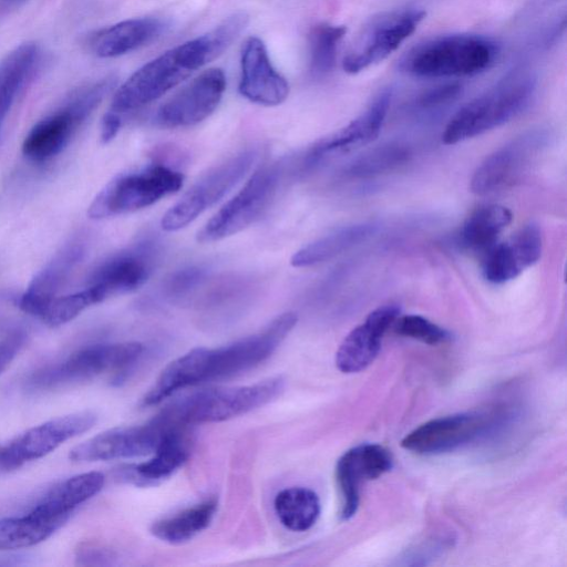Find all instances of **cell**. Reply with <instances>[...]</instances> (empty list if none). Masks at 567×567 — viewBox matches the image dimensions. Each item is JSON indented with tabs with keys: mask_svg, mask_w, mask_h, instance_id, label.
Returning <instances> with one entry per match:
<instances>
[{
	"mask_svg": "<svg viewBox=\"0 0 567 567\" xmlns=\"http://www.w3.org/2000/svg\"><path fill=\"white\" fill-rule=\"evenodd\" d=\"M248 19L245 12H236L208 32L146 62L116 90L107 113L123 121L126 114L163 96L230 47Z\"/></svg>",
	"mask_w": 567,
	"mask_h": 567,
	"instance_id": "obj_1",
	"label": "cell"
},
{
	"mask_svg": "<svg viewBox=\"0 0 567 567\" xmlns=\"http://www.w3.org/2000/svg\"><path fill=\"white\" fill-rule=\"evenodd\" d=\"M297 323L293 312L274 319L260 332L219 348H195L172 361L142 399L145 406L186 386L227 379L268 359Z\"/></svg>",
	"mask_w": 567,
	"mask_h": 567,
	"instance_id": "obj_2",
	"label": "cell"
},
{
	"mask_svg": "<svg viewBox=\"0 0 567 567\" xmlns=\"http://www.w3.org/2000/svg\"><path fill=\"white\" fill-rule=\"evenodd\" d=\"M284 386L285 380L275 377L249 385L204 389L169 403L156 417L177 427L220 422L269 403Z\"/></svg>",
	"mask_w": 567,
	"mask_h": 567,
	"instance_id": "obj_3",
	"label": "cell"
},
{
	"mask_svg": "<svg viewBox=\"0 0 567 567\" xmlns=\"http://www.w3.org/2000/svg\"><path fill=\"white\" fill-rule=\"evenodd\" d=\"M535 87V78L526 72L507 75L453 115L443 143L457 144L507 123L529 104Z\"/></svg>",
	"mask_w": 567,
	"mask_h": 567,
	"instance_id": "obj_4",
	"label": "cell"
},
{
	"mask_svg": "<svg viewBox=\"0 0 567 567\" xmlns=\"http://www.w3.org/2000/svg\"><path fill=\"white\" fill-rule=\"evenodd\" d=\"M497 54V44L486 37L451 34L420 43L401 66L421 78L468 76L488 69Z\"/></svg>",
	"mask_w": 567,
	"mask_h": 567,
	"instance_id": "obj_5",
	"label": "cell"
},
{
	"mask_svg": "<svg viewBox=\"0 0 567 567\" xmlns=\"http://www.w3.org/2000/svg\"><path fill=\"white\" fill-rule=\"evenodd\" d=\"M144 352L140 342L99 343L82 348L63 361L37 371L30 386L51 390L64 385L111 375L113 384L124 382L135 369Z\"/></svg>",
	"mask_w": 567,
	"mask_h": 567,
	"instance_id": "obj_6",
	"label": "cell"
},
{
	"mask_svg": "<svg viewBox=\"0 0 567 567\" xmlns=\"http://www.w3.org/2000/svg\"><path fill=\"white\" fill-rule=\"evenodd\" d=\"M115 84L116 78L106 75L72 92L62 106L30 130L22 143L23 155L33 162L58 155Z\"/></svg>",
	"mask_w": 567,
	"mask_h": 567,
	"instance_id": "obj_7",
	"label": "cell"
},
{
	"mask_svg": "<svg viewBox=\"0 0 567 567\" xmlns=\"http://www.w3.org/2000/svg\"><path fill=\"white\" fill-rule=\"evenodd\" d=\"M182 173L164 165H151L112 179L89 207L93 219L114 217L148 207L179 190Z\"/></svg>",
	"mask_w": 567,
	"mask_h": 567,
	"instance_id": "obj_8",
	"label": "cell"
},
{
	"mask_svg": "<svg viewBox=\"0 0 567 567\" xmlns=\"http://www.w3.org/2000/svg\"><path fill=\"white\" fill-rule=\"evenodd\" d=\"M282 173L280 162L257 171L198 231L197 240L199 243L217 241L254 224L274 200L281 184Z\"/></svg>",
	"mask_w": 567,
	"mask_h": 567,
	"instance_id": "obj_9",
	"label": "cell"
},
{
	"mask_svg": "<svg viewBox=\"0 0 567 567\" xmlns=\"http://www.w3.org/2000/svg\"><path fill=\"white\" fill-rule=\"evenodd\" d=\"M258 156V150L249 148L212 168L164 214L162 228L176 231L186 227L235 187Z\"/></svg>",
	"mask_w": 567,
	"mask_h": 567,
	"instance_id": "obj_10",
	"label": "cell"
},
{
	"mask_svg": "<svg viewBox=\"0 0 567 567\" xmlns=\"http://www.w3.org/2000/svg\"><path fill=\"white\" fill-rule=\"evenodd\" d=\"M425 11L402 9L379 13L360 30L342 66L348 73H358L386 59L406 40L424 19Z\"/></svg>",
	"mask_w": 567,
	"mask_h": 567,
	"instance_id": "obj_11",
	"label": "cell"
},
{
	"mask_svg": "<svg viewBox=\"0 0 567 567\" xmlns=\"http://www.w3.org/2000/svg\"><path fill=\"white\" fill-rule=\"evenodd\" d=\"M95 422L96 415L93 412L81 411L28 429L0 451V465L6 470H14L41 458L64 442L89 431Z\"/></svg>",
	"mask_w": 567,
	"mask_h": 567,
	"instance_id": "obj_12",
	"label": "cell"
},
{
	"mask_svg": "<svg viewBox=\"0 0 567 567\" xmlns=\"http://www.w3.org/2000/svg\"><path fill=\"white\" fill-rule=\"evenodd\" d=\"M171 429L156 417L143 425L114 427L76 445L69 457L74 462H95L148 455Z\"/></svg>",
	"mask_w": 567,
	"mask_h": 567,
	"instance_id": "obj_13",
	"label": "cell"
},
{
	"mask_svg": "<svg viewBox=\"0 0 567 567\" xmlns=\"http://www.w3.org/2000/svg\"><path fill=\"white\" fill-rule=\"evenodd\" d=\"M226 90L221 69L205 70L163 103L154 121L168 128L187 127L207 118L218 106Z\"/></svg>",
	"mask_w": 567,
	"mask_h": 567,
	"instance_id": "obj_14",
	"label": "cell"
},
{
	"mask_svg": "<svg viewBox=\"0 0 567 567\" xmlns=\"http://www.w3.org/2000/svg\"><path fill=\"white\" fill-rule=\"evenodd\" d=\"M546 144L539 131L525 133L488 155L471 178V190L488 195L516 182Z\"/></svg>",
	"mask_w": 567,
	"mask_h": 567,
	"instance_id": "obj_15",
	"label": "cell"
},
{
	"mask_svg": "<svg viewBox=\"0 0 567 567\" xmlns=\"http://www.w3.org/2000/svg\"><path fill=\"white\" fill-rule=\"evenodd\" d=\"M392 466L390 451L380 444H360L341 455L336 465V482L342 520L350 519L357 513L362 482L380 477Z\"/></svg>",
	"mask_w": 567,
	"mask_h": 567,
	"instance_id": "obj_16",
	"label": "cell"
},
{
	"mask_svg": "<svg viewBox=\"0 0 567 567\" xmlns=\"http://www.w3.org/2000/svg\"><path fill=\"white\" fill-rule=\"evenodd\" d=\"M486 419L476 412H462L432 419L415 427L401 441V446L416 454L454 451L480 436Z\"/></svg>",
	"mask_w": 567,
	"mask_h": 567,
	"instance_id": "obj_17",
	"label": "cell"
},
{
	"mask_svg": "<svg viewBox=\"0 0 567 567\" xmlns=\"http://www.w3.org/2000/svg\"><path fill=\"white\" fill-rule=\"evenodd\" d=\"M239 93L248 101L276 106L289 95V83L272 65L264 41L249 37L240 53Z\"/></svg>",
	"mask_w": 567,
	"mask_h": 567,
	"instance_id": "obj_18",
	"label": "cell"
},
{
	"mask_svg": "<svg viewBox=\"0 0 567 567\" xmlns=\"http://www.w3.org/2000/svg\"><path fill=\"white\" fill-rule=\"evenodd\" d=\"M399 316L400 308L396 305H384L371 311L339 346L336 353L337 368L343 373H355L368 368L380 352L384 333Z\"/></svg>",
	"mask_w": 567,
	"mask_h": 567,
	"instance_id": "obj_19",
	"label": "cell"
},
{
	"mask_svg": "<svg viewBox=\"0 0 567 567\" xmlns=\"http://www.w3.org/2000/svg\"><path fill=\"white\" fill-rule=\"evenodd\" d=\"M542 248L540 229L537 225L529 224L519 229L509 240L496 243L484 252L483 277L495 285L513 280L538 261Z\"/></svg>",
	"mask_w": 567,
	"mask_h": 567,
	"instance_id": "obj_20",
	"label": "cell"
},
{
	"mask_svg": "<svg viewBox=\"0 0 567 567\" xmlns=\"http://www.w3.org/2000/svg\"><path fill=\"white\" fill-rule=\"evenodd\" d=\"M152 250L140 245L122 251L100 265L89 279V285L99 302L136 290L151 275Z\"/></svg>",
	"mask_w": 567,
	"mask_h": 567,
	"instance_id": "obj_21",
	"label": "cell"
},
{
	"mask_svg": "<svg viewBox=\"0 0 567 567\" xmlns=\"http://www.w3.org/2000/svg\"><path fill=\"white\" fill-rule=\"evenodd\" d=\"M391 90L380 91L369 106L344 127L320 140L308 153L306 162L312 165L323 156L350 151L375 140L382 128L391 103Z\"/></svg>",
	"mask_w": 567,
	"mask_h": 567,
	"instance_id": "obj_22",
	"label": "cell"
},
{
	"mask_svg": "<svg viewBox=\"0 0 567 567\" xmlns=\"http://www.w3.org/2000/svg\"><path fill=\"white\" fill-rule=\"evenodd\" d=\"M167 29L168 23L161 18L127 19L95 32L90 48L100 58H116L152 43Z\"/></svg>",
	"mask_w": 567,
	"mask_h": 567,
	"instance_id": "obj_23",
	"label": "cell"
},
{
	"mask_svg": "<svg viewBox=\"0 0 567 567\" xmlns=\"http://www.w3.org/2000/svg\"><path fill=\"white\" fill-rule=\"evenodd\" d=\"M82 254L83 249L79 243H72L61 249L32 279L20 298V309L41 318Z\"/></svg>",
	"mask_w": 567,
	"mask_h": 567,
	"instance_id": "obj_24",
	"label": "cell"
},
{
	"mask_svg": "<svg viewBox=\"0 0 567 567\" xmlns=\"http://www.w3.org/2000/svg\"><path fill=\"white\" fill-rule=\"evenodd\" d=\"M105 478L100 472H86L59 482L29 511L34 515L65 523L74 508L97 494Z\"/></svg>",
	"mask_w": 567,
	"mask_h": 567,
	"instance_id": "obj_25",
	"label": "cell"
},
{
	"mask_svg": "<svg viewBox=\"0 0 567 567\" xmlns=\"http://www.w3.org/2000/svg\"><path fill=\"white\" fill-rule=\"evenodd\" d=\"M190 437L187 427H172L146 462L123 467L118 476L134 483H154L171 476L188 458Z\"/></svg>",
	"mask_w": 567,
	"mask_h": 567,
	"instance_id": "obj_26",
	"label": "cell"
},
{
	"mask_svg": "<svg viewBox=\"0 0 567 567\" xmlns=\"http://www.w3.org/2000/svg\"><path fill=\"white\" fill-rule=\"evenodd\" d=\"M40 54L37 43L25 42L0 61V131L20 90L34 74Z\"/></svg>",
	"mask_w": 567,
	"mask_h": 567,
	"instance_id": "obj_27",
	"label": "cell"
},
{
	"mask_svg": "<svg viewBox=\"0 0 567 567\" xmlns=\"http://www.w3.org/2000/svg\"><path fill=\"white\" fill-rule=\"evenodd\" d=\"M375 230L377 225L373 223H359L338 228L297 250L290 264L301 268L327 261L364 243Z\"/></svg>",
	"mask_w": 567,
	"mask_h": 567,
	"instance_id": "obj_28",
	"label": "cell"
},
{
	"mask_svg": "<svg viewBox=\"0 0 567 567\" xmlns=\"http://www.w3.org/2000/svg\"><path fill=\"white\" fill-rule=\"evenodd\" d=\"M512 218L511 210L505 206H482L465 220L460 233V243L466 249L486 252L497 243Z\"/></svg>",
	"mask_w": 567,
	"mask_h": 567,
	"instance_id": "obj_29",
	"label": "cell"
},
{
	"mask_svg": "<svg viewBox=\"0 0 567 567\" xmlns=\"http://www.w3.org/2000/svg\"><path fill=\"white\" fill-rule=\"evenodd\" d=\"M217 509L215 498L206 499L173 516L155 522L151 533L158 539L169 544H181L195 537L206 529Z\"/></svg>",
	"mask_w": 567,
	"mask_h": 567,
	"instance_id": "obj_30",
	"label": "cell"
},
{
	"mask_svg": "<svg viewBox=\"0 0 567 567\" xmlns=\"http://www.w3.org/2000/svg\"><path fill=\"white\" fill-rule=\"evenodd\" d=\"M274 508L287 529L306 532L316 524L320 515V499L310 488L288 487L277 493Z\"/></svg>",
	"mask_w": 567,
	"mask_h": 567,
	"instance_id": "obj_31",
	"label": "cell"
},
{
	"mask_svg": "<svg viewBox=\"0 0 567 567\" xmlns=\"http://www.w3.org/2000/svg\"><path fill=\"white\" fill-rule=\"evenodd\" d=\"M64 523L39 517L31 512L0 519V549L34 546L54 534Z\"/></svg>",
	"mask_w": 567,
	"mask_h": 567,
	"instance_id": "obj_32",
	"label": "cell"
},
{
	"mask_svg": "<svg viewBox=\"0 0 567 567\" xmlns=\"http://www.w3.org/2000/svg\"><path fill=\"white\" fill-rule=\"evenodd\" d=\"M347 32L344 25L319 23L309 33L310 72L315 76L328 74L336 63L339 42Z\"/></svg>",
	"mask_w": 567,
	"mask_h": 567,
	"instance_id": "obj_33",
	"label": "cell"
},
{
	"mask_svg": "<svg viewBox=\"0 0 567 567\" xmlns=\"http://www.w3.org/2000/svg\"><path fill=\"white\" fill-rule=\"evenodd\" d=\"M410 157V151L399 143H389L362 154L353 161L347 175L354 178L373 177L396 168Z\"/></svg>",
	"mask_w": 567,
	"mask_h": 567,
	"instance_id": "obj_34",
	"label": "cell"
},
{
	"mask_svg": "<svg viewBox=\"0 0 567 567\" xmlns=\"http://www.w3.org/2000/svg\"><path fill=\"white\" fill-rule=\"evenodd\" d=\"M100 303L94 291L86 287L81 291L55 297L41 319L50 327H59L78 317L87 307Z\"/></svg>",
	"mask_w": 567,
	"mask_h": 567,
	"instance_id": "obj_35",
	"label": "cell"
},
{
	"mask_svg": "<svg viewBox=\"0 0 567 567\" xmlns=\"http://www.w3.org/2000/svg\"><path fill=\"white\" fill-rule=\"evenodd\" d=\"M394 332L399 336L419 340L430 346H436L450 340L447 330L419 315L398 317L393 323Z\"/></svg>",
	"mask_w": 567,
	"mask_h": 567,
	"instance_id": "obj_36",
	"label": "cell"
},
{
	"mask_svg": "<svg viewBox=\"0 0 567 567\" xmlns=\"http://www.w3.org/2000/svg\"><path fill=\"white\" fill-rule=\"evenodd\" d=\"M461 92L462 87L458 84L441 85L422 94L419 99V105L423 109L439 107L456 100Z\"/></svg>",
	"mask_w": 567,
	"mask_h": 567,
	"instance_id": "obj_37",
	"label": "cell"
},
{
	"mask_svg": "<svg viewBox=\"0 0 567 567\" xmlns=\"http://www.w3.org/2000/svg\"><path fill=\"white\" fill-rule=\"evenodd\" d=\"M75 559L80 565H109L115 559V554L96 545L84 544L76 550Z\"/></svg>",
	"mask_w": 567,
	"mask_h": 567,
	"instance_id": "obj_38",
	"label": "cell"
},
{
	"mask_svg": "<svg viewBox=\"0 0 567 567\" xmlns=\"http://www.w3.org/2000/svg\"><path fill=\"white\" fill-rule=\"evenodd\" d=\"M24 334L20 331L10 333L0 340V374L8 368L24 343Z\"/></svg>",
	"mask_w": 567,
	"mask_h": 567,
	"instance_id": "obj_39",
	"label": "cell"
},
{
	"mask_svg": "<svg viewBox=\"0 0 567 567\" xmlns=\"http://www.w3.org/2000/svg\"><path fill=\"white\" fill-rule=\"evenodd\" d=\"M204 277V270L190 267L176 272L168 282V288L174 293L187 291L198 284Z\"/></svg>",
	"mask_w": 567,
	"mask_h": 567,
	"instance_id": "obj_40",
	"label": "cell"
},
{
	"mask_svg": "<svg viewBox=\"0 0 567 567\" xmlns=\"http://www.w3.org/2000/svg\"><path fill=\"white\" fill-rule=\"evenodd\" d=\"M122 123H123V121L120 117L106 112L102 120V127H101L102 142L107 143L111 140H113L114 136L120 131Z\"/></svg>",
	"mask_w": 567,
	"mask_h": 567,
	"instance_id": "obj_41",
	"label": "cell"
},
{
	"mask_svg": "<svg viewBox=\"0 0 567 567\" xmlns=\"http://www.w3.org/2000/svg\"><path fill=\"white\" fill-rule=\"evenodd\" d=\"M28 0H0V17L23 6Z\"/></svg>",
	"mask_w": 567,
	"mask_h": 567,
	"instance_id": "obj_42",
	"label": "cell"
}]
</instances>
